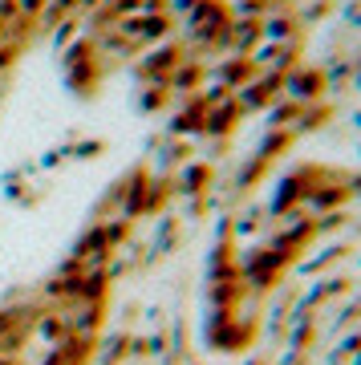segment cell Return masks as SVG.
<instances>
[{
	"label": "cell",
	"instance_id": "cell-1",
	"mask_svg": "<svg viewBox=\"0 0 361 365\" xmlns=\"http://www.w3.org/2000/svg\"><path fill=\"white\" fill-rule=\"evenodd\" d=\"M41 365H78V361H69V357H65V353L49 349V357H45V361H41Z\"/></svg>",
	"mask_w": 361,
	"mask_h": 365
},
{
	"label": "cell",
	"instance_id": "cell-2",
	"mask_svg": "<svg viewBox=\"0 0 361 365\" xmlns=\"http://www.w3.org/2000/svg\"><path fill=\"white\" fill-rule=\"evenodd\" d=\"M0 365H16V357H0Z\"/></svg>",
	"mask_w": 361,
	"mask_h": 365
}]
</instances>
